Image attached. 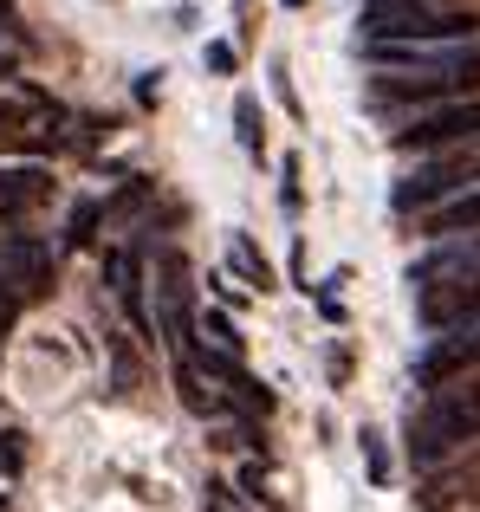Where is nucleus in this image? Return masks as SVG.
<instances>
[{
    "label": "nucleus",
    "mask_w": 480,
    "mask_h": 512,
    "mask_svg": "<svg viewBox=\"0 0 480 512\" xmlns=\"http://www.w3.org/2000/svg\"><path fill=\"white\" fill-rule=\"evenodd\" d=\"M468 448H480V370L429 383L422 409L409 415V454H416V467H442Z\"/></svg>",
    "instance_id": "obj_1"
},
{
    "label": "nucleus",
    "mask_w": 480,
    "mask_h": 512,
    "mask_svg": "<svg viewBox=\"0 0 480 512\" xmlns=\"http://www.w3.org/2000/svg\"><path fill=\"white\" fill-rule=\"evenodd\" d=\"M364 39H480V13L442 0H364Z\"/></svg>",
    "instance_id": "obj_2"
},
{
    "label": "nucleus",
    "mask_w": 480,
    "mask_h": 512,
    "mask_svg": "<svg viewBox=\"0 0 480 512\" xmlns=\"http://www.w3.org/2000/svg\"><path fill=\"white\" fill-rule=\"evenodd\" d=\"M461 188H480V143H455V150H429L403 182L390 188V208L396 214H422L435 201L461 195Z\"/></svg>",
    "instance_id": "obj_3"
},
{
    "label": "nucleus",
    "mask_w": 480,
    "mask_h": 512,
    "mask_svg": "<svg viewBox=\"0 0 480 512\" xmlns=\"http://www.w3.org/2000/svg\"><path fill=\"white\" fill-rule=\"evenodd\" d=\"M480 65H377L370 104H442V98H474Z\"/></svg>",
    "instance_id": "obj_4"
},
{
    "label": "nucleus",
    "mask_w": 480,
    "mask_h": 512,
    "mask_svg": "<svg viewBox=\"0 0 480 512\" xmlns=\"http://www.w3.org/2000/svg\"><path fill=\"white\" fill-rule=\"evenodd\" d=\"M150 279H156V331L176 350H189L195 344V266H189V253L156 247Z\"/></svg>",
    "instance_id": "obj_5"
},
{
    "label": "nucleus",
    "mask_w": 480,
    "mask_h": 512,
    "mask_svg": "<svg viewBox=\"0 0 480 512\" xmlns=\"http://www.w3.org/2000/svg\"><path fill=\"white\" fill-rule=\"evenodd\" d=\"M390 143L403 156H429V150H455V143H480V98H442V104H429V111H416Z\"/></svg>",
    "instance_id": "obj_6"
},
{
    "label": "nucleus",
    "mask_w": 480,
    "mask_h": 512,
    "mask_svg": "<svg viewBox=\"0 0 480 512\" xmlns=\"http://www.w3.org/2000/svg\"><path fill=\"white\" fill-rule=\"evenodd\" d=\"M416 318L429 331H455L480 318V273H455V279H422L416 286Z\"/></svg>",
    "instance_id": "obj_7"
},
{
    "label": "nucleus",
    "mask_w": 480,
    "mask_h": 512,
    "mask_svg": "<svg viewBox=\"0 0 480 512\" xmlns=\"http://www.w3.org/2000/svg\"><path fill=\"white\" fill-rule=\"evenodd\" d=\"M461 370H480V318H468V325L455 331H435V344L416 357V383H442V376H461Z\"/></svg>",
    "instance_id": "obj_8"
},
{
    "label": "nucleus",
    "mask_w": 480,
    "mask_h": 512,
    "mask_svg": "<svg viewBox=\"0 0 480 512\" xmlns=\"http://www.w3.org/2000/svg\"><path fill=\"white\" fill-rule=\"evenodd\" d=\"M0 279H13L26 299H39V292L52 286V253L39 247V240H20V234H13L7 247H0Z\"/></svg>",
    "instance_id": "obj_9"
},
{
    "label": "nucleus",
    "mask_w": 480,
    "mask_h": 512,
    "mask_svg": "<svg viewBox=\"0 0 480 512\" xmlns=\"http://www.w3.org/2000/svg\"><path fill=\"white\" fill-rule=\"evenodd\" d=\"M422 234L448 240V234H480V188H461V195L422 208Z\"/></svg>",
    "instance_id": "obj_10"
},
{
    "label": "nucleus",
    "mask_w": 480,
    "mask_h": 512,
    "mask_svg": "<svg viewBox=\"0 0 480 512\" xmlns=\"http://www.w3.org/2000/svg\"><path fill=\"white\" fill-rule=\"evenodd\" d=\"M46 195H52V175L46 169H33V163L0 169V214H26V208H39Z\"/></svg>",
    "instance_id": "obj_11"
},
{
    "label": "nucleus",
    "mask_w": 480,
    "mask_h": 512,
    "mask_svg": "<svg viewBox=\"0 0 480 512\" xmlns=\"http://www.w3.org/2000/svg\"><path fill=\"white\" fill-rule=\"evenodd\" d=\"M111 286H117L124 318L137 325V338H156V331H150V312H143V279H137V260H130V253H111Z\"/></svg>",
    "instance_id": "obj_12"
},
{
    "label": "nucleus",
    "mask_w": 480,
    "mask_h": 512,
    "mask_svg": "<svg viewBox=\"0 0 480 512\" xmlns=\"http://www.w3.org/2000/svg\"><path fill=\"white\" fill-rule=\"evenodd\" d=\"M52 143V130L39 124L33 104H0V150H39Z\"/></svg>",
    "instance_id": "obj_13"
},
{
    "label": "nucleus",
    "mask_w": 480,
    "mask_h": 512,
    "mask_svg": "<svg viewBox=\"0 0 480 512\" xmlns=\"http://www.w3.org/2000/svg\"><path fill=\"white\" fill-rule=\"evenodd\" d=\"M422 512H480V480H435V487H422Z\"/></svg>",
    "instance_id": "obj_14"
},
{
    "label": "nucleus",
    "mask_w": 480,
    "mask_h": 512,
    "mask_svg": "<svg viewBox=\"0 0 480 512\" xmlns=\"http://www.w3.org/2000/svg\"><path fill=\"white\" fill-rule=\"evenodd\" d=\"M195 344L221 350V357H240V350H247V338L234 331V318H228V312H195ZM195 344H189V350H195Z\"/></svg>",
    "instance_id": "obj_15"
},
{
    "label": "nucleus",
    "mask_w": 480,
    "mask_h": 512,
    "mask_svg": "<svg viewBox=\"0 0 480 512\" xmlns=\"http://www.w3.org/2000/svg\"><path fill=\"white\" fill-rule=\"evenodd\" d=\"M176 389H182V402H189L202 422H208V415H228V396H221V389H202V370H195L189 357L176 363Z\"/></svg>",
    "instance_id": "obj_16"
},
{
    "label": "nucleus",
    "mask_w": 480,
    "mask_h": 512,
    "mask_svg": "<svg viewBox=\"0 0 480 512\" xmlns=\"http://www.w3.org/2000/svg\"><path fill=\"white\" fill-rule=\"evenodd\" d=\"M228 266H234L240 279H247L253 292H266V286H273V266H266V253L253 247V240H234V247H228Z\"/></svg>",
    "instance_id": "obj_17"
},
{
    "label": "nucleus",
    "mask_w": 480,
    "mask_h": 512,
    "mask_svg": "<svg viewBox=\"0 0 480 512\" xmlns=\"http://www.w3.org/2000/svg\"><path fill=\"white\" fill-rule=\"evenodd\" d=\"M104 350H111V389H117V396H130V389L143 383V376H137V357H130V344H124V338H104Z\"/></svg>",
    "instance_id": "obj_18"
},
{
    "label": "nucleus",
    "mask_w": 480,
    "mask_h": 512,
    "mask_svg": "<svg viewBox=\"0 0 480 512\" xmlns=\"http://www.w3.org/2000/svg\"><path fill=\"white\" fill-rule=\"evenodd\" d=\"M364 467H370V487H390V448H383L377 428H364Z\"/></svg>",
    "instance_id": "obj_19"
},
{
    "label": "nucleus",
    "mask_w": 480,
    "mask_h": 512,
    "mask_svg": "<svg viewBox=\"0 0 480 512\" xmlns=\"http://www.w3.org/2000/svg\"><path fill=\"white\" fill-rule=\"evenodd\" d=\"M234 130L247 150H260V98H234Z\"/></svg>",
    "instance_id": "obj_20"
},
{
    "label": "nucleus",
    "mask_w": 480,
    "mask_h": 512,
    "mask_svg": "<svg viewBox=\"0 0 480 512\" xmlns=\"http://www.w3.org/2000/svg\"><path fill=\"white\" fill-rule=\"evenodd\" d=\"M202 506H208V512H247V506H240V500H234V493H228V487H221V480H208V493H202Z\"/></svg>",
    "instance_id": "obj_21"
},
{
    "label": "nucleus",
    "mask_w": 480,
    "mask_h": 512,
    "mask_svg": "<svg viewBox=\"0 0 480 512\" xmlns=\"http://www.w3.org/2000/svg\"><path fill=\"white\" fill-rule=\"evenodd\" d=\"M202 59H208V72H215V78H228V72H234V46H228V39H215Z\"/></svg>",
    "instance_id": "obj_22"
},
{
    "label": "nucleus",
    "mask_w": 480,
    "mask_h": 512,
    "mask_svg": "<svg viewBox=\"0 0 480 512\" xmlns=\"http://www.w3.org/2000/svg\"><path fill=\"white\" fill-rule=\"evenodd\" d=\"M91 227H98V201H85V208L72 214V240H91Z\"/></svg>",
    "instance_id": "obj_23"
},
{
    "label": "nucleus",
    "mask_w": 480,
    "mask_h": 512,
    "mask_svg": "<svg viewBox=\"0 0 480 512\" xmlns=\"http://www.w3.org/2000/svg\"><path fill=\"white\" fill-rule=\"evenodd\" d=\"M13 65H20V46H0V78H7Z\"/></svg>",
    "instance_id": "obj_24"
},
{
    "label": "nucleus",
    "mask_w": 480,
    "mask_h": 512,
    "mask_svg": "<svg viewBox=\"0 0 480 512\" xmlns=\"http://www.w3.org/2000/svg\"><path fill=\"white\" fill-rule=\"evenodd\" d=\"M7 325H13V299L0 292V338H7Z\"/></svg>",
    "instance_id": "obj_25"
},
{
    "label": "nucleus",
    "mask_w": 480,
    "mask_h": 512,
    "mask_svg": "<svg viewBox=\"0 0 480 512\" xmlns=\"http://www.w3.org/2000/svg\"><path fill=\"white\" fill-rule=\"evenodd\" d=\"M286 7H305V0H286Z\"/></svg>",
    "instance_id": "obj_26"
}]
</instances>
